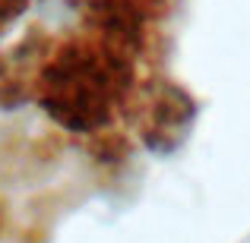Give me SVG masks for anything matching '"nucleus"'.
Returning a JSON list of instances; mask_svg holds the SVG:
<instances>
[{
    "label": "nucleus",
    "mask_w": 250,
    "mask_h": 243,
    "mask_svg": "<svg viewBox=\"0 0 250 243\" xmlns=\"http://www.w3.org/2000/svg\"><path fill=\"white\" fill-rule=\"evenodd\" d=\"M117 73L111 57L92 48L61 51L42 76V98L54 120L70 130H95L117 101Z\"/></svg>",
    "instance_id": "1"
}]
</instances>
